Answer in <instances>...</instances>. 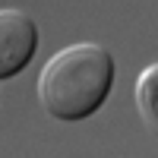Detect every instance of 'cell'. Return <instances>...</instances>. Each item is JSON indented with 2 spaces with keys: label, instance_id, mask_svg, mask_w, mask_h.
<instances>
[{
  "label": "cell",
  "instance_id": "cell-3",
  "mask_svg": "<svg viewBox=\"0 0 158 158\" xmlns=\"http://www.w3.org/2000/svg\"><path fill=\"white\" fill-rule=\"evenodd\" d=\"M155 95H158V67L152 63V67L142 70L139 76V89H136V104H139V114H142V120H146V127L158 130V114H155Z\"/></svg>",
  "mask_w": 158,
  "mask_h": 158
},
{
  "label": "cell",
  "instance_id": "cell-2",
  "mask_svg": "<svg viewBox=\"0 0 158 158\" xmlns=\"http://www.w3.org/2000/svg\"><path fill=\"white\" fill-rule=\"evenodd\" d=\"M38 48V25L22 10H0V79L16 76Z\"/></svg>",
  "mask_w": 158,
  "mask_h": 158
},
{
  "label": "cell",
  "instance_id": "cell-1",
  "mask_svg": "<svg viewBox=\"0 0 158 158\" xmlns=\"http://www.w3.org/2000/svg\"><path fill=\"white\" fill-rule=\"evenodd\" d=\"M114 85V57L104 44L79 41L57 51L38 76V101L57 120L95 114Z\"/></svg>",
  "mask_w": 158,
  "mask_h": 158
}]
</instances>
